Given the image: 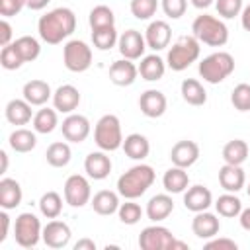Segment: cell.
<instances>
[{
    "label": "cell",
    "instance_id": "cell-1",
    "mask_svg": "<svg viewBox=\"0 0 250 250\" xmlns=\"http://www.w3.org/2000/svg\"><path fill=\"white\" fill-rule=\"evenodd\" d=\"M74 29H76V16L70 8H62V6L47 12L37 21L39 37L49 45L62 43L72 35Z\"/></svg>",
    "mask_w": 250,
    "mask_h": 250
},
{
    "label": "cell",
    "instance_id": "cell-2",
    "mask_svg": "<svg viewBox=\"0 0 250 250\" xmlns=\"http://www.w3.org/2000/svg\"><path fill=\"white\" fill-rule=\"evenodd\" d=\"M154 170L148 164H135L127 172H123L117 180V193L125 199H137L141 197L152 184H154Z\"/></svg>",
    "mask_w": 250,
    "mask_h": 250
},
{
    "label": "cell",
    "instance_id": "cell-3",
    "mask_svg": "<svg viewBox=\"0 0 250 250\" xmlns=\"http://www.w3.org/2000/svg\"><path fill=\"white\" fill-rule=\"evenodd\" d=\"M191 31L199 43H205L209 47H223L229 41V27L225 25V21L209 14L197 16L191 23Z\"/></svg>",
    "mask_w": 250,
    "mask_h": 250
},
{
    "label": "cell",
    "instance_id": "cell-4",
    "mask_svg": "<svg viewBox=\"0 0 250 250\" xmlns=\"http://www.w3.org/2000/svg\"><path fill=\"white\" fill-rule=\"evenodd\" d=\"M199 76L209 84H219L234 72V57L227 51H217L199 61Z\"/></svg>",
    "mask_w": 250,
    "mask_h": 250
},
{
    "label": "cell",
    "instance_id": "cell-5",
    "mask_svg": "<svg viewBox=\"0 0 250 250\" xmlns=\"http://www.w3.org/2000/svg\"><path fill=\"white\" fill-rule=\"evenodd\" d=\"M201 47L199 41L193 35H182L170 49L166 55V66L172 68L174 72H182L186 70L191 62H195L199 59Z\"/></svg>",
    "mask_w": 250,
    "mask_h": 250
},
{
    "label": "cell",
    "instance_id": "cell-6",
    "mask_svg": "<svg viewBox=\"0 0 250 250\" xmlns=\"http://www.w3.org/2000/svg\"><path fill=\"white\" fill-rule=\"evenodd\" d=\"M94 141L98 148L105 152H113L123 146V133H121V121L113 113H105L98 119L94 127Z\"/></svg>",
    "mask_w": 250,
    "mask_h": 250
},
{
    "label": "cell",
    "instance_id": "cell-7",
    "mask_svg": "<svg viewBox=\"0 0 250 250\" xmlns=\"http://www.w3.org/2000/svg\"><path fill=\"white\" fill-rule=\"evenodd\" d=\"M139 246H141V250H176V248L186 250L188 248L186 242L176 240L172 230L162 225L145 227L139 234Z\"/></svg>",
    "mask_w": 250,
    "mask_h": 250
},
{
    "label": "cell",
    "instance_id": "cell-8",
    "mask_svg": "<svg viewBox=\"0 0 250 250\" xmlns=\"http://www.w3.org/2000/svg\"><path fill=\"white\" fill-rule=\"evenodd\" d=\"M14 238L21 248H33L39 240H43V227L37 215L20 213L14 223Z\"/></svg>",
    "mask_w": 250,
    "mask_h": 250
},
{
    "label": "cell",
    "instance_id": "cell-9",
    "mask_svg": "<svg viewBox=\"0 0 250 250\" xmlns=\"http://www.w3.org/2000/svg\"><path fill=\"white\" fill-rule=\"evenodd\" d=\"M62 62L70 72H84L92 66V47L82 39H70L62 47Z\"/></svg>",
    "mask_w": 250,
    "mask_h": 250
},
{
    "label": "cell",
    "instance_id": "cell-10",
    "mask_svg": "<svg viewBox=\"0 0 250 250\" xmlns=\"http://www.w3.org/2000/svg\"><path fill=\"white\" fill-rule=\"evenodd\" d=\"M62 193H64V203H68L70 207H84L92 199L90 182L80 174H72L66 178Z\"/></svg>",
    "mask_w": 250,
    "mask_h": 250
},
{
    "label": "cell",
    "instance_id": "cell-11",
    "mask_svg": "<svg viewBox=\"0 0 250 250\" xmlns=\"http://www.w3.org/2000/svg\"><path fill=\"white\" fill-rule=\"evenodd\" d=\"M117 49H119L123 59H129V61L143 59L145 57V49H146L145 35H141V31H137V29H127V31H123L119 35Z\"/></svg>",
    "mask_w": 250,
    "mask_h": 250
},
{
    "label": "cell",
    "instance_id": "cell-12",
    "mask_svg": "<svg viewBox=\"0 0 250 250\" xmlns=\"http://www.w3.org/2000/svg\"><path fill=\"white\" fill-rule=\"evenodd\" d=\"M61 131H62V137L68 143H84L88 139V135H90V121H88L86 115L68 113L62 119Z\"/></svg>",
    "mask_w": 250,
    "mask_h": 250
},
{
    "label": "cell",
    "instance_id": "cell-13",
    "mask_svg": "<svg viewBox=\"0 0 250 250\" xmlns=\"http://www.w3.org/2000/svg\"><path fill=\"white\" fill-rule=\"evenodd\" d=\"M172 39V27L168 25V21L164 20H154L148 23L146 31H145V41L146 47L152 51H162L170 45Z\"/></svg>",
    "mask_w": 250,
    "mask_h": 250
},
{
    "label": "cell",
    "instance_id": "cell-14",
    "mask_svg": "<svg viewBox=\"0 0 250 250\" xmlns=\"http://www.w3.org/2000/svg\"><path fill=\"white\" fill-rule=\"evenodd\" d=\"M139 107H141V113L150 117V119H156V117H162L166 107H168V100L166 96L160 92V90H145L139 98Z\"/></svg>",
    "mask_w": 250,
    "mask_h": 250
},
{
    "label": "cell",
    "instance_id": "cell-15",
    "mask_svg": "<svg viewBox=\"0 0 250 250\" xmlns=\"http://www.w3.org/2000/svg\"><path fill=\"white\" fill-rule=\"evenodd\" d=\"M70 236H72V230L64 221L51 219L43 227V242L49 248H64L70 242Z\"/></svg>",
    "mask_w": 250,
    "mask_h": 250
},
{
    "label": "cell",
    "instance_id": "cell-16",
    "mask_svg": "<svg viewBox=\"0 0 250 250\" xmlns=\"http://www.w3.org/2000/svg\"><path fill=\"white\" fill-rule=\"evenodd\" d=\"M199 158V145L195 141H178L170 150V160L174 166L189 168Z\"/></svg>",
    "mask_w": 250,
    "mask_h": 250
},
{
    "label": "cell",
    "instance_id": "cell-17",
    "mask_svg": "<svg viewBox=\"0 0 250 250\" xmlns=\"http://www.w3.org/2000/svg\"><path fill=\"white\" fill-rule=\"evenodd\" d=\"M80 104V92L72 84H62L53 92V107L61 113H74Z\"/></svg>",
    "mask_w": 250,
    "mask_h": 250
},
{
    "label": "cell",
    "instance_id": "cell-18",
    "mask_svg": "<svg viewBox=\"0 0 250 250\" xmlns=\"http://www.w3.org/2000/svg\"><path fill=\"white\" fill-rule=\"evenodd\" d=\"M111 158L107 156L105 150H96V152H90L84 160V172L88 174V178L92 180H105L111 172Z\"/></svg>",
    "mask_w": 250,
    "mask_h": 250
},
{
    "label": "cell",
    "instance_id": "cell-19",
    "mask_svg": "<svg viewBox=\"0 0 250 250\" xmlns=\"http://www.w3.org/2000/svg\"><path fill=\"white\" fill-rule=\"evenodd\" d=\"M213 203V195L209 191V188L195 184L191 188H188L184 191V207L191 213H199V211H207Z\"/></svg>",
    "mask_w": 250,
    "mask_h": 250
},
{
    "label": "cell",
    "instance_id": "cell-20",
    "mask_svg": "<svg viewBox=\"0 0 250 250\" xmlns=\"http://www.w3.org/2000/svg\"><path fill=\"white\" fill-rule=\"evenodd\" d=\"M191 230L197 238H203V240H209L213 236L219 234L221 230V223L217 219V215L209 213V211H199L195 213V217L191 219Z\"/></svg>",
    "mask_w": 250,
    "mask_h": 250
},
{
    "label": "cell",
    "instance_id": "cell-21",
    "mask_svg": "<svg viewBox=\"0 0 250 250\" xmlns=\"http://www.w3.org/2000/svg\"><path fill=\"white\" fill-rule=\"evenodd\" d=\"M139 66L129 59H119L109 66V80L115 86H131L137 80Z\"/></svg>",
    "mask_w": 250,
    "mask_h": 250
},
{
    "label": "cell",
    "instance_id": "cell-22",
    "mask_svg": "<svg viewBox=\"0 0 250 250\" xmlns=\"http://www.w3.org/2000/svg\"><path fill=\"white\" fill-rule=\"evenodd\" d=\"M219 184L225 191H240L246 184V176H244V170L242 166H236V164H223L219 168Z\"/></svg>",
    "mask_w": 250,
    "mask_h": 250
},
{
    "label": "cell",
    "instance_id": "cell-23",
    "mask_svg": "<svg viewBox=\"0 0 250 250\" xmlns=\"http://www.w3.org/2000/svg\"><path fill=\"white\" fill-rule=\"evenodd\" d=\"M172 211H174V201H172V197L168 193H156V195H152L148 199V203H146V209H145L146 217L152 223H160V221L168 219Z\"/></svg>",
    "mask_w": 250,
    "mask_h": 250
},
{
    "label": "cell",
    "instance_id": "cell-24",
    "mask_svg": "<svg viewBox=\"0 0 250 250\" xmlns=\"http://www.w3.org/2000/svg\"><path fill=\"white\" fill-rule=\"evenodd\" d=\"M21 94H23V100H27L31 105H45L49 100H53L51 86L45 80H39V78H33L29 82H25Z\"/></svg>",
    "mask_w": 250,
    "mask_h": 250
},
{
    "label": "cell",
    "instance_id": "cell-25",
    "mask_svg": "<svg viewBox=\"0 0 250 250\" xmlns=\"http://www.w3.org/2000/svg\"><path fill=\"white\" fill-rule=\"evenodd\" d=\"M4 115L8 119V123L12 125H27L31 119H33V111H31V104L27 100H10L6 104V109H4Z\"/></svg>",
    "mask_w": 250,
    "mask_h": 250
},
{
    "label": "cell",
    "instance_id": "cell-26",
    "mask_svg": "<svg viewBox=\"0 0 250 250\" xmlns=\"http://www.w3.org/2000/svg\"><path fill=\"white\" fill-rule=\"evenodd\" d=\"M21 197H23V191H21L20 182H16L14 178L0 180V207L2 209L6 211L16 209L21 203Z\"/></svg>",
    "mask_w": 250,
    "mask_h": 250
},
{
    "label": "cell",
    "instance_id": "cell-27",
    "mask_svg": "<svg viewBox=\"0 0 250 250\" xmlns=\"http://www.w3.org/2000/svg\"><path fill=\"white\" fill-rule=\"evenodd\" d=\"M164 72H166V61L162 57H158L156 53L154 55H145L139 62V74L146 82L160 80L164 76Z\"/></svg>",
    "mask_w": 250,
    "mask_h": 250
},
{
    "label": "cell",
    "instance_id": "cell-28",
    "mask_svg": "<svg viewBox=\"0 0 250 250\" xmlns=\"http://www.w3.org/2000/svg\"><path fill=\"white\" fill-rule=\"evenodd\" d=\"M90 205L98 215H104V217L113 215V213H117V209L121 205L119 203V193H115L111 189H100L98 193L92 195Z\"/></svg>",
    "mask_w": 250,
    "mask_h": 250
},
{
    "label": "cell",
    "instance_id": "cell-29",
    "mask_svg": "<svg viewBox=\"0 0 250 250\" xmlns=\"http://www.w3.org/2000/svg\"><path fill=\"white\" fill-rule=\"evenodd\" d=\"M123 152L131 158V160H145L150 152V143L145 135L141 133H131L123 139Z\"/></svg>",
    "mask_w": 250,
    "mask_h": 250
},
{
    "label": "cell",
    "instance_id": "cell-30",
    "mask_svg": "<svg viewBox=\"0 0 250 250\" xmlns=\"http://www.w3.org/2000/svg\"><path fill=\"white\" fill-rule=\"evenodd\" d=\"M162 186L168 193H184L189 186V176H188L186 168L172 164V168H168L162 176Z\"/></svg>",
    "mask_w": 250,
    "mask_h": 250
},
{
    "label": "cell",
    "instance_id": "cell-31",
    "mask_svg": "<svg viewBox=\"0 0 250 250\" xmlns=\"http://www.w3.org/2000/svg\"><path fill=\"white\" fill-rule=\"evenodd\" d=\"M8 145H10L12 150L25 154V152H31V150L35 148V145H37V135H35V131H29V129H25V127H18L16 131L10 133Z\"/></svg>",
    "mask_w": 250,
    "mask_h": 250
},
{
    "label": "cell",
    "instance_id": "cell-32",
    "mask_svg": "<svg viewBox=\"0 0 250 250\" xmlns=\"http://www.w3.org/2000/svg\"><path fill=\"white\" fill-rule=\"evenodd\" d=\"M180 92H182V98L186 104L189 105H203L207 102V92L203 88V84L195 78H186L182 80V86H180Z\"/></svg>",
    "mask_w": 250,
    "mask_h": 250
},
{
    "label": "cell",
    "instance_id": "cell-33",
    "mask_svg": "<svg viewBox=\"0 0 250 250\" xmlns=\"http://www.w3.org/2000/svg\"><path fill=\"white\" fill-rule=\"evenodd\" d=\"M31 123H33V131H35V133H41V135L53 133V131L57 129V125H59L57 109H55V107H53V109H51V107H41L39 111H35Z\"/></svg>",
    "mask_w": 250,
    "mask_h": 250
},
{
    "label": "cell",
    "instance_id": "cell-34",
    "mask_svg": "<svg viewBox=\"0 0 250 250\" xmlns=\"http://www.w3.org/2000/svg\"><path fill=\"white\" fill-rule=\"evenodd\" d=\"M70 156H72V150H70L68 143H64V141L51 143L45 152V158L53 168H64L70 162Z\"/></svg>",
    "mask_w": 250,
    "mask_h": 250
},
{
    "label": "cell",
    "instance_id": "cell-35",
    "mask_svg": "<svg viewBox=\"0 0 250 250\" xmlns=\"http://www.w3.org/2000/svg\"><path fill=\"white\" fill-rule=\"evenodd\" d=\"M248 158V143L242 139H232L223 146V160L227 164L242 166V162Z\"/></svg>",
    "mask_w": 250,
    "mask_h": 250
},
{
    "label": "cell",
    "instance_id": "cell-36",
    "mask_svg": "<svg viewBox=\"0 0 250 250\" xmlns=\"http://www.w3.org/2000/svg\"><path fill=\"white\" fill-rule=\"evenodd\" d=\"M215 209H217V213H219L221 217L234 219V217H238L240 211H242V201H240V197H236V193L227 191V193H223V195L217 197Z\"/></svg>",
    "mask_w": 250,
    "mask_h": 250
},
{
    "label": "cell",
    "instance_id": "cell-37",
    "mask_svg": "<svg viewBox=\"0 0 250 250\" xmlns=\"http://www.w3.org/2000/svg\"><path fill=\"white\" fill-rule=\"evenodd\" d=\"M88 23L92 29H100V27H109V25H115V14L109 6L105 4H98L90 10V16H88Z\"/></svg>",
    "mask_w": 250,
    "mask_h": 250
},
{
    "label": "cell",
    "instance_id": "cell-38",
    "mask_svg": "<svg viewBox=\"0 0 250 250\" xmlns=\"http://www.w3.org/2000/svg\"><path fill=\"white\" fill-rule=\"evenodd\" d=\"M117 41H119V35H117L115 25L92 29V43H94V47L100 49V51H109L111 47L117 45Z\"/></svg>",
    "mask_w": 250,
    "mask_h": 250
},
{
    "label": "cell",
    "instance_id": "cell-39",
    "mask_svg": "<svg viewBox=\"0 0 250 250\" xmlns=\"http://www.w3.org/2000/svg\"><path fill=\"white\" fill-rule=\"evenodd\" d=\"M14 47H16L18 53L21 55L23 62H31V61H35V59L41 55V45H39V41H37L35 37H31V35H21V37H18V39L14 41Z\"/></svg>",
    "mask_w": 250,
    "mask_h": 250
},
{
    "label": "cell",
    "instance_id": "cell-40",
    "mask_svg": "<svg viewBox=\"0 0 250 250\" xmlns=\"http://www.w3.org/2000/svg\"><path fill=\"white\" fill-rule=\"evenodd\" d=\"M39 211L47 219H57L62 211V197L57 191H45L39 199Z\"/></svg>",
    "mask_w": 250,
    "mask_h": 250
},
{
    "label": "cell",
    "instance_id": "cell-41",
    "mask_svg": "<svg viewBox=\"0 0 250 250\" xmlns=\"http://www.w3.org/2000/svg\"><path fill=\"white\" fill-rule=\"evenodd\" d=\"M117 215H119V221L123 225H137L143 217V209L139 203H135V199H127L125 203L119 205Z\"/></svg>",
    "mask_w": 250,
    "mask_h": 250
},
{
    "label": "cell",
    "instance_id": "cell-42",
    "mask_svg": "<svg viewBox=\"0 0 250 250\" xmlns=\"http://www.w3.org/2000/svg\"><path fill=\"white\" fill-rule=\"evenodd\" d=\"M230 104L238 111H250V84H236L230 92Z\"/></svg>",
    "mask_w": 250,
    "mask_h": 250
},
{
    "label": "cell",
    "instance_id": "cell-43",
    "mask_svg": "<svg viewBox=\"0 0 250 250\" xmlns=\"http://www.w3.org/2000/svg\"><path fill=\"white\" fill-rule=\"evenodd\" d=\"M129 10L137 20H150L158 10V0H131Z\"/></svg>",
    "mask_w": 250,
    "mask_h": 250
},
{
    "label": "cell",
    "instance_id": "cell-44",
    "mask_svg": "<svg viewBox=\"0 0 250 250\" xmlns=\"http://www.w3.org/2000/svg\"><path fill=\"white\" fill-rule=\"evenodd\" d=\"M0 64H2V68H6V70H18V68L23 64V59H21V55L18 53V49L14 47V43L2 47V51H0Z\"/></svg>",
    "mask_w": 250,
    "mask_h": 250
},
{
    "label": "cell",
    "instance_id": "cell-45",
    "mask_svg": "<svg viewBox=\"0 0 250 250\" xmlns=\"http://www.w3.org/2000/svg\"><path fill=\"white\" fill-rule=\"evenodd\" d=\"M215 8L221 18L232 20V18L240 16L244 6H242V0H215Z\"/></svg>",
    "mask_w": 250,
    "mask_h": 250
},
{
    "label": "cell",
    "instance_id": "cell-46",
    "mask_svg": "<svg viewBox=\"0 0 250 250\" xmlns=\"http://www.w3.org/2000/svg\"><path fill=\"white\" fill-rule=\"evenodd\" d=\"M162 12L170 18V20H178L186 14L188 10V0H160Z\"/></svg>",
    "mask_w": 250,
    "mask_h": 250
},
{
    "label": "cell",
    "instance_id": "cell-47",
    "mask_svg": "<svg viewBox=\"0 0 250 250\" xmlns=\"http://www.w3.org/2000/svg\"><path fill=\"white\" fill-rule=\"evenodd\" d=\"M23 6H25V0H0V16L12 18L20 14Z\"/></svg>",
    "mask_w": 250,
    "mask_h": 250
},
{
    "label": "cell",
    "instance_id": "cell-48",
    "mask_svg": "<svg viewBox=\"0 0 250 250\" xmlns=\"http://www.w3.org/2000/svg\"><path fill=\"white\" fill-rule=\"evenodd\" d=\"M238 244L230 238H209L205 242V250H236Z\"/></svg>",
    "mask_w": 250,
    "mask_h": 250
},
{
    "label": "cell",
    "instance_id": "cell-49",
    "mask_svg": "<svg viewBox=\"0 0 250 250\" xmlns=\"http://www.w3.org/2000/svg\"><path fill=\"white\" fill-rule=\"evenodd\" d=\"M10 43H14V41H12V25H10L8 20L4 18V20L0 21V45L6 47V45H10Z\"/></svg>",
    "mask_w": 250,
    "mask_h": 250
},
{
    "label": "cell",
    "instance_id": "cell-50",
    "mask_svg": "<svg viewBox=\"0 0 250 250\" xmlns=\"http://www.w3.org/2000/svg\"><path fill=\"white\" fill-rule=\"evenodd\" d=\"M0 223H2V230H0V242H4L8 238V232H10V217H8V211H0Z\"/></svg>",
    "mask_w": 250,
    "mask_h": 250
},
{
    "label": "cell",
    "instance_id": "cell-51",
    "mask_svg": "<svg viewBox=\"0 0 250 250\" xmlns=\"http://www.w3.org/2000/svg\"><path fill=\"white\" fill-rule=\"evenodd\" d=\"M74 250H96V242L92 238H80L74 244Z\"/></svg>",
    "mask_w": 250,
    "mask_h": 250
},
{
    "label": "cell",
    "instance_id": "cell-52",
    "mask_svg": "<svg viewBox=\"0 0 250 250\" xmlns=\"http://www.w3.org/2000/svg\"><path fill=\"white\" fill-rule=\"evenodd\" d=\"M238 221H240V227H242L244 230H250V207H246V209L240 211Z\"/></svg>",
    "mask_w": 250,
    "mask_h": 250
},
{
    "label": "cell",
    "instance_id": "cell-53",
    "mask_svg": "<svg viewBox=\"0 0 250 250\" xmlns=\"http://www.w3.org/2000/svg\"><path fill=\"white\" fill-rule=\"evenodd\" d=\"M240 23H242V27L246 31H250V4L242 8V12H240Z\"/></svg>",
    "mask_w": 250,
    "mask_h": 250
},
{
    "label": "cell",
    "instance_id": "cell-54",
    "mask_svg": "<svg viewBox=\"0 0 250 250\" xmlns=\"http://www.w3.org/2000/svg\"><path fill=\"white\" fill-rule=\"evenodd\" d=\"M51 0H25V6L29 10H43Z\"/></svg>",
    "mask_w": 250,
    "mask_h": 250
},
{
    "label": "cell",
    "instance_id": "cell-55",
    "mask_svg": "<svg viewBox=\"0 0 250 250\" xmlns=\"http://www.w3.org/2000/svg\"><path fill=\"white\" fill-rule=\"evenodd\" d=\"M195 8H199V10H203V8H209L211 4H215V0H189Z\"/></svg>",
    "mask_w": 250,
    "mask_h": 250
},
{
    "label": "cell",
    "instance_id": "cell-56",
    "mask_svg": "<svg viewBox=\"0 0 250 250\" xmlns=\"http://www.w3.org/2000/svg\"><path fill=\"white\" fill-rule=\"evenodd\" d=\"M0 160H2L0 174H6V170H8V154H6V150H0Z\"/></svg>",
    "mask_w": 250,
    "mask_h": 250
},
{
    "label": "cell",
    "instance_id": "cell-57",
    "mask_svg": "<svg viewBox=\"0 0 250 250\" xmlns=\"http://www.w3.org/2000/svg\"><path fill=\"white\" fill-rule=\"evenodd\" d=\"M246 193H248V197H250V184H248V188H246Z\"/></svg>",
    "mask_w": 250,
    "mask_h": 250
}]
</instances>
